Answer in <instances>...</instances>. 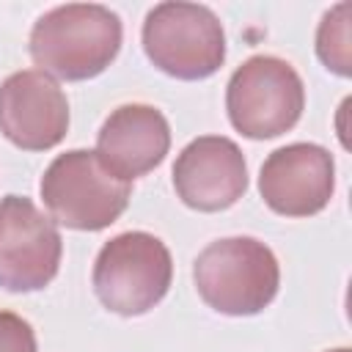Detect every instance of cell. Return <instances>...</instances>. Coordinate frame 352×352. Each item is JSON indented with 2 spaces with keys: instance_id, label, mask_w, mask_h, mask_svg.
Returning a JSON list of instances; mask_svg holds the SVG:
<instances>
[{
  "instance_id": "cell-1",
  "label": "cell",
  "mask_w": 352,
  "mask_h": 352,
  "mask_svg": "<svg viewBox=\"0 0 352 352\" xmlns=\"http://www.w3.org/2000/svg\"><path fill=\"white\" fill-rule=\"evenodd\" d=\"M121 47V19L96 3H69L47 11L30 33V58L44 74L88 80L110 66Z\"/></svg>"
},
{
  "instance_id": "cell-2",
  "label": "cell",
  "mask_w": 352,
  "mask_h": 352,
  "mask_svg": "<svg viewBox=\"0 0 352 352\" xmlns=\"http://www.w3.org/2000/svg\"><path fill=\"white\" fill-rule=\"evenodd\" d=\"M201 300L228 316H250L272 302L280 283L275 253L253 236L206 245L192 267Z\"/></svg>"
},
{
  "instance_id": "cell-3",
  "label": "cell",
  "mask_w": 352,
  "mask_h": 352,
  "mask_svg": "<svg viewBox=\"0 0 352 352\" xmlns=\"http://www.w3.org/2000/svg\"><path fill=\"white\" fill-rule=\"evenodd\" d=\"M173 278V261L162 239L146 231L113 236L96 256L94 292L104 308L138 316L154 308Z\"/></svg>"
},
{
  "instance_id": "cell-4",
  "label": "cell",
  "mask_w": 352,
  "mask_h": 352,
  "mask_svg": "<svg viewBox=\"0 0 352 352\" xmlns=\"http://www.w3.org/2000/svg\"><path fill=\"white\" fill-rule=\"evenodd\" d=\"M143 50L165 74L204 80L226 60V33L206 6L160 3L143 22Z\"/></svg>"
},
{
  "instance_id": "cell-5",
  "label": "cell",
  "mask_w": 352,
  "mask_h": 352,
  "mask_svg": "<svg viewBox=\"0 0 352 352\" xmlns=\"http://www.w3.org/2000/svg\"><path fill=\"white\" fill-rule=\"evenodd\" d=\"M129 192V182L107 173L96 154L85 148L55 157L41 179V198L52 220L77 231H99L116 223Z\"/></svg>"
},
{
  "instance_id": "cell-6",
  "label": "cell",
  "mask_w": 352,
  "mask_h": 352,
  "mask_svg": "<svg viewBox=\"0 0 352 352\" xmlns=\"http://www.w3.org/2000/svg\"><path fill=\"white\" fill-rule=\"evenodd\" d=\"M302 104V80L280 58L253 55L228 80V118L245 138L264 140L289 132L300 121Z\"/></svg>"
},
{
  "instance_id": "cell-7",
  "label": "cell",
  "mask_w": 352,
  "mask_h": 352,
  "mask_svg": "<svg viewBox=\"0 0 352 352\" xmlns=\"http://www.w3.org/2000/svg\"><path fill=\"white\" fill-rule=\"evenodd\" d=\"M60 234L30 198L0 201V286L8 292L44 289L60 267Z\"/></svg>"
},
{
  "instance_id": "cell-8",
  "label": "cell",
  "mask_w": 352,
  "mask_h": 352,
  "mask_svg": "<svg viewBox=\"0 0 352 352\" xmlns=\"http://www.w3.org/2000/svg\"><path fill=\"white\" fill-rule=\"evenodd\" d=\"M69 102L60 85L41 69H25L0 85V132L19 148L44 151L63 140Z\"/></svg>"
},
{
  "instance_id": "cell-9",
  "label": "cell",
  "mask_w": 352,
  "mask_h": 352,
  "mask_svg": "<svg viewBox=\"0 0 352 352\" xmlns=\"http://www.w3.org/2000/svg\"><path fill=\"white\" fill-rule=\"evenodd\" d=\"M336 184V165L327 148L292 143L272 151L258 176L267 206L286 217H308L327 206Z\"/></svg>"
},
{
  "instance_id": "cell-10",
  "label": "cell",
  "mask_w": 352,
  "mask_h": 352,
  "mask_svg": "<svg viewBox=\"0 0 352 352\" xmlns=\"http://www.w3.org/2000/svg\"><path fill=\"white\" fill-rule=\"evenodd\" d=\"M173 187L198 212L228 209L248 187V165L239 146L220 135L195 138L173 165Z\"/></svg>"
},
{
  "instance_id": "cell-11",
  "label": "cell",
  "mask_w": 352,
  "mask_h": 352,
  "mask_svg": "<svg viewBox=\"0 0 352 352\" xmlns=\"http://www.w3.org/2000/svg\"><path fill=\"white\" fill-rule=\"evenodd\" d=\"M170 148L165 116L151 104H121L107 116L96 138V160L107 173L132 182L157 168Z\"/></svg>"
},
{
  "instance_id": "cell-12",
  "label": "cell",
  "mask_w": 352,
  "mask_h": 352,
  "mask_svg": "<svg viewBox=\"0 0 352 352\" xmlns=\"http://www.w3.org/2000/svg\"><path fill=\"white\" fill-rule=\"evenodd\" d=\"M349 3H338L333 11L324 14L319 33H316V52L327 69L341 77L352 74V55H349Z\"/></svg>"
},
{
  "instance_id": "cell-13",
  "label": "cell",
  "mask_w": 352,
  "mask_h": 352,
  "mask_svg": "<svg viewBox=\"0 0 352 352\" xmlns=\"http://www.w3.org/2000/svg\"><path fill=\"white\" fill-rule=\"evenodd\" d=\"M0 352H36L33 327L11 311H0Z\"/></svg>"
},
{
  "instance_id": "cell-14",
  "label": "cell",
  "mask_w": 352,
  "mask_h": 352,
  "mask_svg": "<svg viewBox=\"0 0 352 352\" xmlns=\"http://www.w3.org/2000/svg\"><path fill=\"white\" fill-rule=\"evenodd\" d=\"M330 352H349V349H346V346H341V349H330Z\"/></svg>"
}]
</instances>
